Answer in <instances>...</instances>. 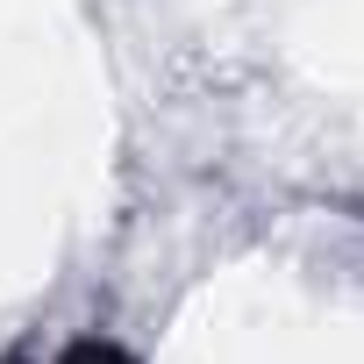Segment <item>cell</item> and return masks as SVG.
<instances>
[{
    "mask_svg": "<svg viewBox=\"0 0 364 364\" xmlns=\"http://www.w3.org/2000/svg\"><path fill=\"white\" fill-rule=\"evenodd\" d=\"M22 364H143V357L122 350L114 336H79V343H65L58 357H22Z\"/></svg>",
    "mask_w": 364,
    "mask_h": 364,
    "instance_id": "1",
    "label": "cell"
}]
</instances>
